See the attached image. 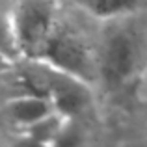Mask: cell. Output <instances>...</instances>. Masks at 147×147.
Returning a JSON list of instances; mask_svg holds the SVG:
<instances>
[{"label": "cell", "instance_id": "obj_5", "mask_svg": "<svg viewBox=\"0 0 147 147\" xmlns=\"http://www.w3.org/2000/svg\"><path fill=\"white\" fill-rule=\"evenodd\" d=\"M52 112L54 106L50 102V99L34 93H21L17 97L7 99L6 104H4V117L19 132L32 127L34 123L47 117Z\"/></svg>", "mask_w": 147, "mask_h": 147}, {"label": "cell", "instance_id": "obj_7", "mask_svg": "<svg viewBox=\"0 0 147 147\" xmlns=\"http://www.w3.org/2000/svg\"><path fill=\"white\" fill-rule=\"evenodd\" d=\"M67 121L69 119L63 117L61 114L52 112V114H49L47 117L39 119L37 123H34L32 127L21 130V132L26 134V136H30V138H34V140H37V142H41V144H45L47 147H50L52 142L56 140V138L61 134V130L65 129Z\"/></svg>", "mask_w": 147, "mask_h": 147}, {"label": "cell", "instance_id": "obj_2", "mask_svg": "<svg viewBox=\"0 0 147 147\" xmlns=\"http://www.w3.org/2000/svg\"><path fill=\"white\" fill-rule=\"evenodd\" d=\"M37 60L63 75L75 76L88 84H93L97 80L95 49H91L86 37L61 17Z\"/></svg>", "mask_w": 147, "mask_h": 147}, {"label": "cell", "instance_id": "obj_10", "mask_svg": "<svg viewBox=\"0 0 147 147\" xmlns=\"http://www.w3.org/2000/svg\"><path fill=\"white\" fill-rule=\"evenodd\" d=\"M9 147H47V145L37 142V140H34V138H30V136H26V134H22V132H19V136L9 144Z\"/></svg>", "mask_w": 147, "mask_h": 147}, {"label": "cell", "instance_id": "obj_6", "mask_svg": "<svg viewBox=\"0 0 147 147\" xmlns=\"http://www.w3.org/2000/svg\"><path fill=\"white\" fill-rule=\"evenodd\" d=\"M78 4L86 13L104 22L140 13L144 7V0H78Z\"/></svg>", "mask_w": 147, "mask_h": 147}, {"label": "cell", "instance_id": "obj_14", "mask_svg": "<svg viewBox=\"0 0 147 147\" xmlns=\"http://www.w3.org/2000/svg\"><path fill=\"white\" fill-rule=\"evenodd\" d=\"M145 125H147V108H145Z\"/></svg>", "mask_w": 147, "mask_h": 147}, {"label": "cell", "instance_id": "obj_4", "mask_svg": "<svg viewBox=\"0 0 147 147\" xmlns=\"http://www.w3.org/2000/svg\"><path fill=\"white\" fill-rule=\"evenodd\" d=\"M49 99L54 106V112L67 119L78 121L93 108V91L91 84L78 80L75 76L63 75L54 69L52 84H50Z\"/></svg>", "mask_w": 147, "mask_h": 147}, {"label": "cell", "instance_id": "obj_3", "mask_svg": "<svg viewBox=\"0 0 147 147\" xmlns=\"http://www.w3.org/2000/svg\"><path fill=\"white\" fill-rule=\"evenodd\" d=\"M56 0H15L9 11L21 60H37L60 21Z\"/></svg>", "mask_w": 147, "mask_h": 147}, {"label": "cell", "instance_id": "obj_12", "mask_svg": "<svg viewBox=\"0 0 147 147\" xmlns=\"http://www.w3.org/2000/svg\"><path fill=\"white\" fill-rule=\"evenodd\" d=\"M142 82H145V86H147V69H145V75H144V78H142Z\"/></svg>", "mask_w": 147, "mask_h": 147}, {"label": "cell", "instance_id": "obj_11", "mask_svg": "<svg viewBox=\"0 0 147 147\" xmlns=\"http://www.w3.org/2000/svg\"><path fill=\"white\" fill-rule=\"evenodd\" d=\"M15 61H9V60H6V58H2L0 56V73H4V71H11V69H15Z\"/></svg>", "mask_w": 147, "mask_h": 147}, {"label": "cell", "instance_id": "obj_13", "mask_svg": "<svg viewBox=\"0 0 147 147\" xmlns=\"http://www.w3.org/2000/svg\"><path fill=\"white\" fill-rule=\"evenodd\" d=\"M0 147H9V145H6V144H4L2 140H0Z\"/></svg>", "mask_w": 147, "mask_h": 147}, {"label": "cell", "instance_id": "obj_9", "mask_svg": "<svg viewBox=\"0 0 147 147\" xmlns=\"http://www.w3.org/2000/svg\"><path fill=\"white\" fill-rule=\"evenodd\" d=\"M84 140H86V136H84L82 125L75 119H69L65 129L52 142L50 147H84Z\"/></svg>", "mask_w": 147, "mask_h": 147}, {"label": "cell", "instance_id": "obj_1", "mask_svg": "<svg viewBox=\"0 0 147 147\" xmlns=\"http://www.w3.org/2000/svg\"><path fill=\"white\" fill-rule=\"evenodd\" d=\"M97 80L112 93L140 82L147 69V17L140 13L106 21L95 47Z\"/></svg>", "mask_w": 147, "mask_h": 147}, {"label": "cell", "instance_id": "obj_8", "mask_svg": "<svg viewBox=\"0 0 147 147\" xmlns=\"http://www.w3.org/2000/svg\"><path fill=\"white\" fill-rule=\"evenodd\" d=\"M0 56L15 63L21 61V52L15 41L9 13H2V11H0Z\"/></svg>", "mask_w": 147, "mask_h": 147}]
</instances>
